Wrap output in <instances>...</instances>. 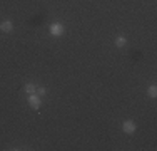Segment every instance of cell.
<instances>
[{"label": "cell", "mask_w": 157, "mask_h": 151, "mask_svg": "<svg viewBox=\"0 0 157 151\" xmlns=\"http://www.w3.org/2000/svg\"><path fill=\"white\" fill-rule=\"evenodd\" d=\"M122 129H124V133H127V134H132L134 131L137 129V126H136L134 121H125V123L122 124Z\"/></svg>", "instance_id": "cell-3"}, {"label": "cell", "mask_w": 157, "mask_h": 151, "mask_svg": "<svg viewBox=\"0 0 157 151\" xmlns=\"http://www.w3.org/2000/svg\"><path fill=\"white\" fill-rule=\"evenodd\" d=\"M29 104H30L32 109H39L40 106H42L40 96H37V94H30V96H29Z\"/></svg>", "instance_id": "cell-1"}, {"label": "cell", "mask_w": 157, "mask_h": 151, "mask_svg": "<svg viewBox=\"0 0 157 151\" xmlns=\"http://www.w3.org/2000/svg\"><path fill=\"white\" fill-rule=\"evenodd\" d=\"M24 89H25V92H27V94H33V92L37 91V88H35L33 84H25Z\"/></svg>", "instance_id": "cell-6"}, {"label": "cell", "mask_w": 157, "mask_h": 151, "mask_svg": "<svg viewBox=\"0 0 157 151\" xmlns=\"http://www.w3.org/2000/svg\"><path fill=\"white\" fill-rule=\"evenodd\" d=\"M50 34L54 37H60L62 34H63V25L62 24H57V22H55V24H52L50 25Z\"/></svg>", "instance_id": "cell-2"}, {"label": "cell", "mask_w": 157, "mask_h": 151, "mask_svg": "<svg viewBox=\"0 0 157 151\" xmlns=\"http://www.w3.org/2000/svg\"><path fill=\"white\" fill-rule=\"evenodd\" d=\"M125 42H127V40H125V37H122V35H119L117 39H115V45H117V47H124Z\"/></svg>", "instance_id": "cell-5"}, {"label": "cell", "mask_w": 157, "mask_h": 151, "mask_svg": "<svg viewBox=\"0 0 157 151\" xmlns=\"http://www.w3.org/2000/svg\"><path fill=\"white\" fill-rule=\"evenodd\" d=\"M149 96H151V97L157 96V88H155V86H151V88H149Z\"/></svg>", "instance_id": "cell-7"}, {"label": "cell", "mask_w": 157, "mask_h": 151, "mask_svg": "<svg viewBox=\"0 0 157 151\" xmlns=\"http://www.w3.org/2000/svg\"><path fill=\"white\" fill-rule=\"evenodd\" d=\"M0 30H2V32H12V30H13V24L10 20H3L2 24H0Z\"/></svg>", "instance_id": "cell-4"}, {"label": "cell", "mask_w": 157, "mask_h": 151, "mask_svg": "<svg viewBox=\"0 0 157 151\" xmlns=\"http://www.w3.org/2000/svg\"><path fill=\"white\" fill-rule=\"evenodd\" d=\"M35 92L39 94V96H44V94H45V88H37Z\"/></svg>", "instance_id": "cell-8"}]
</instances>
